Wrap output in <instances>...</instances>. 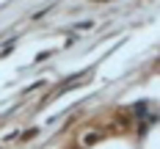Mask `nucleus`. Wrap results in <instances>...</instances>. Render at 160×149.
Returning <instances> with one entry per match:
<instances>
[{
  "label": "nucleus",
  "instance_id": "1",
  "mask_svg": "<svg viewBox=\"0 0 160 149\" xmlns=\"http://www.w3.org/2000/svg\"><path fill=\"white\" fill-rule=\"evenodd\" d=\"M97 141H99V132H97V130H88L83 138H80V147H91V144H97Z\"/></svg>",
  "mask_w": 160,
  "mask_h": 149
}]
</instances>
